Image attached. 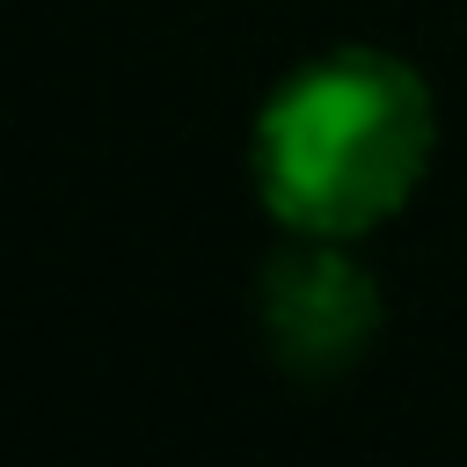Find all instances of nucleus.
Listing matches in <instances>:
<instances>
[{"label": "nucleus", "instance_id": "nucleus-1", "mask_svg": "<svg viewBox=\"0 0 467 467\" xmlns=\"http://www.w3.org/2000/svg\"><path fill=\"white\" fill-rule=\"evenodd\" d=\"M431 88L394 51H328L285 73L255 117L248 175L285 234L358 241L409 204L431 168Z\"/></svg>", "mask_w": 467, "mask_h": 467}, {"label": "nucleus", "instance_id": "nucleus-2", "mask_svg": "<svg viewBox=\"0 0 467 467\" xmlns=\"http://www.w3.org/2000/svg\"><path fill=\"white\" fill-rule=\"evenodd\" d=\"M255 321L263 343L285 372L299 379H328L350 372L372 336H379V292L365 277V263L350 255V241H321V234H292L255 285Z\"/></svg>", "mask_w": 467, "mask_h": 467}]
</instances>
